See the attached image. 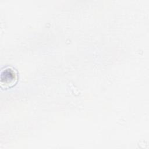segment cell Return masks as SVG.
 Here are the masks:
<instances>
[{
  "label": "cell",
  "instance_id": "1",
  "mask_svg": "<svg viewBox=\"0 0 149 149\" xmlns=\"http://www.w3.org/2000/svg\"><path fill=\"white\" fill-rule=\"evenodd\" d=\"M16 81V74L13 69L6 68L3 70L1 75V84L2 87H10L15 84Z\"/></svg>",
  "mask_w": 149,
  "mask_h": 149
}]
</instances>
